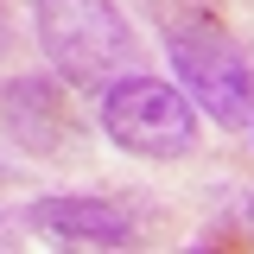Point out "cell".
I'll return each mask as SVG.
<instances>
[{
  "instance_id": "cell-4",
  "label": "cell",
  "mask_w": 254,
  "mask_h": 254,
  "mask_svg": "<svg viewBox=\"0 0 254 254\" xmlns=\"http://www.w3.org/2000/svg\"><path fill=\"white\" fill-rule=\"evenodd\" d=\"M0 127H6L13 146H26L38 159L70 153V140H76L70 83H64L58 70L51 76H13V83H0Z\"/></svg>"
},
{
  "instance_id": "cell-1",
  "label": "cell",
  "mask_w": 254,
  "mask_h": 254,
  "mask_svg": "<svg viewBox=\"0 0 254 254\" xmlns=\"http://www.w3.org/2000/svg\"><path fill=\"white\" fill-rule=\"evenodd\" d=\"M32 32H38V51L51 58V70L70 89H108L115 76L140 70L133 26L121 19L115 0H38Z\"/></svg>"
},
{
  "instance_id": "cell-3",
  "label": "cell",
  "mask_w": 254,
  "mask_h": 254,
  "mask_svg": "<svg viewBox=\"0 0 254 254\" xmlns=\"http://www.w3.org/2000/svg\"><path fill=\"white\" fill-rule=\"evenodd\" d=\"M102 133L140 159H185L197 146V115L172 83L146 70H127L102 89Z\"/></svg>"
},
{
  "instance_id": "cell-6",
  "label": "cell",
  "mask_w": 254,
  "mask_h": 254,
  "mask_svg": "<svg viewBox=\"0 0 254 254\" xmlns=\"http://www.w3.org/2000/svg\"><path fill=\"white\" fill-rule=\"evenodd\" d=\"M13 229H19V222H13V216H0V248H13V242H19Z\"/></svg>"
},
{
  "instance_id": "cell-5",
  "label": "cell",
  "mask_w": 254,
  "mask_h": 254,
  "mask_svg": "<svg viewBox=\"0 0 254 254\" xmlns=\"http://www.w3.org/2000/svg\"><path fill=\"white\" fill-rule=\"evenodd\" d=\"M26 222L64 248H133V216L108 197H38Z\"/></svg>"
},
{
  "instance_id": "cell-2",
  "label": "cell",
  "mask_w": 254,
  "mask_h": 254,
  "mask_svg": "<svg viewBox=\"0 0 254 254\" xmlns=\"http://www.w3.org/2000/svg\"><path fill=\"white\" fill-rule=\"evenodd\" d=\"M165 58H172V70L185 76V89L197 95V108L210 121L248 127V115H254L248 58H242V45L229 38V26H222L203 0H178L165 13Z\"/></svg>"
},
{
  "instance_id": "cell-7",
  "label": "cell",
  "mask_w": 254,
  "mask_h": 254,
  "mask_svg": "<svg viewBox=\"0 0 254 254\" xmlns=\"http://www.w3.org/2000/svg\"><path fill=\"white\" fill-rule=\"evenodd\" d=\"M242 216H248V235H254V190H248V210H242Z\"/></svg>"
},
{
  "instance_id": "cell-8",
  "label": "cell",
  "mask_w": 254,
  "mask_h": 254,
  "mask_svg": "<svg viewBox=\"0 0 254 254\" xmlns=\"http://www.w3.org/2000/svg\"><path fill=\"white\" fill-rule=\"evenodd\" d=\"M0 185H6V159H0Z\"/></svg>"
}]
</instances>
